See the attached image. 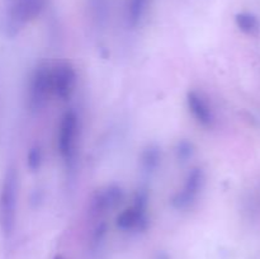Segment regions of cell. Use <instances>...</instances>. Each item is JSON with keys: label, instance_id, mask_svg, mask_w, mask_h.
Here are the masks:
<instances>
[{"label": "cell", "instance_id": "obj_14", "mask_svg": "<svg viewBox=\"0 0 260 259\" xmlns=\"http://www.w3.org/2000/svg\"><path fill=\"white\" fill-rule=\"evenodd\" d=\"M42 163V152L40 147L35 146L29 150L27 155V165L32 172H37Z\"/></svg>", "mask_w": 260, "mask_h": 259}, {"label": "cell", "instance_id": "obj_12", "mask_svg": "<svg viewBox=\"0 0 260 259\" xmlns=\"http://www.w3.org/2000/svg\"><path fill=\"white\" fill-rule=\"evenodd\" d=\"M94 20L98 24H104L108 17V0H89Z\"/></svg>", "mask_w": 260, "mask_h": 259}, {"label": "cell", "instance_id": "obj_16", "mask_svg": "<svg viewBox=\"0 0 260 259\" xmlns=\"http://www.w3.org/2000/svg\"><path fill=\"white\" fill-rule=\"evenodd\" d=\"M53 259H63V258H62V256H61V255H56Z\"/></svg>", "mask_w": 260, "mask_h": 259}, {"label": "cell", "instance_id": "obj_4", "mask_svg": "<svg viewBox=\"0 0 260 259\" xmlns=\"http://www.w3.org/2000/svg\"><path fill=\"white\" fill-rule=\"evenodd\" d=\"M51 95V66L42 63L38 65L30 75L27 95L28 107L32 112H38L46 106Z\"/></svg>", "mask_w": 260, "mask_h": 259}, {"label": "cell", "instance_id": "obj_10", "mask_svg": "<svg viewBox=\"0 0 260 259\" xmlns=\"http://www.w3.org/2000/svg\"><path fill=\"white\" fill-rule=\"evenodd\" d=\"M235 23L239 29L245 35L255 36L260 32V20L253 13H238L235 15Z\"/></svg>", "mask_w": 260, "mask_h": 259}, {"label": "cell", "instance_id": "obj_15", "mask_svg": "<svg viewBox=\"0 0 260 259\" xmlns=\"http://www.w3.org/2000/svg\"><path fill=\"white\" fill-rule=\"evenodd\" d=\"M192 152H193L192 144H189V142H187V141L179 142V145H178V149H177L178 159H182L183 161H185L188 157L192 156Z\"/></svg>", "mask_w": 260, "mask_h": 259}, {"label": "cell", "instance_id": "obj_7", "mask_svg": "<svg viewBox=\"0 0 260 259\" xmlns=\"http://www.w3.org/2000/svg\"><path fill=\"white\" fill-rule=\"evenodd\" d=\"M205 184V172L201 168H193L185 177L182 189L178 190L172 198V206L175 210H187L197 200Z\"/></svg>", "mask_w": 260, "mask_h": 259}, {"label": "cell", "instance_id": "obj_13", "mask_svg": "<svg viewBox=\"0 0 260 259\" xmlns=\"http://www.w3.org/2000/svg\"><path fill=\"white\" fill-rule=\"evenodd\" d=\"M159 150H157L156 147L150 146L149 149L145 150L144 154H142V165H144V168L147 172L154 170L155 168L157 167V164H159Z\"/></svg>", "mask_w": 260, "mask_h": 259}, {"label": "cell", "instance_id": "obj_6", "mask_svg": "<svg viewBox=\"0 0 260 259\" xmlns=\"http://www.w3.org/2000/svg\"><path fill=\"white\" fill-rule=\"evenodd\" d=\"M78 84V75L74 66L69 62H60L51 68V85L52 95L61 101H68L73 96Z\"/></svg>", "mask_w": 260, "mask_h": 259}, {"label": "cell", "instance_id": "obj_9", "mask_svg": "<svg viewBox=\"0 0 260 259\" xmlns=\"http://www.w3.org/2000/svg\"><path fill=\"white\" fill-rule=\"evenodd\" d=\"M123 198V190L117 185H108V187L102 188L91 198V212L96 216L104 215L119 206Z\"/></svg>", "mask_w": 260, "mask_h": 259}, {"label": "cell", "instance_id": "obj_2", "mask_svg": "<svg viewBox=\"0 0 260 259\" xmlns=\"http://www.w3.org/2000/svg\"><path fill=\"white\" fill-rule=\"evenodd\" d=\"M45 7L46 0H10L3 23L7 35H17L23 25L36 19Z\"/></svg>", "mask_w": 260, "mask_h": 259}, {"label": "cell", "instance_id": "obj_1", "mask_svg": "<svg viewBox=\"0 0 260 259\" xmlns=\"http://www.w3.org/2000/svg\"><path fill=\"white\" fill-rule=\"evenodd\" d=\"M19 189V177L15 167H9L5 172L0 188V230L5 236H10L15 229L17 201Z\"/></svg>", "mask_w": 260, "mask_h": 259}, {"label": "cell", "instance_id": "obj_11", "mask_svg": "<svg viewBox=\"0 0 260 259\" xmlns=\"http://www.w3.org/2000/svg\"><path fill=\"white\" fill-rule=\"evenodd\" d=\"M147 0H128L127 3V20L132 27L139 25L146 10Z\"/></svg>", "mask_w": 260, "mask_h": 259}, {"label": "cell", "instance_id": "obj_8", "mask_svg": "<svg viewBox=\"0 0 260 259\" xmlns=\"http://www.w3.org/2000/svg\"><path fill=\"white\" fill-rule=\"evenodd\" d=\"M185 101L188 111L190 112L196 122L205 128H211L215 123V113L207 98L200 91L189 90Z\"/></svg>", "mask_w": 260, "mask_h": 259}, {"label": "cell", "instance_id": "obj_3", "mask_svg": "<svg viewBox=\"0 0 260 259\" xmlns=\"http://www.w3.org/2000/svg\"><path fill=\"white\" fill-rule=\"evenodd\" d=\"M116 226L124 233H139L149 226L147 217V195L139 192L135 196L134 203L124 208L116 217Z\"/></svg>", "mask_w": 260, "mask_h": 259}, {"label": "cell", "instance_id": "obj_5", "mask_svg": "<svg viewBox=\"0 0 260 259\" xmlns=\"http://www.w3.org/2000/svg\"><path fill=\"white\" fill-rule=\"evenodd\" d=\"M79 135V117L75 111L69 109L62 114L57 131V150L65 161H71L76 154Z\"/></svg>", "mask_w": 260, "mask_h": 259}]
</instances>
